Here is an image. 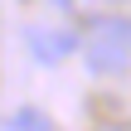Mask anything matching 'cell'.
Wrapping results in <instances>:
<instances>
[{
	"instance_id": "7a4b0ae2",
	"label": "cell",
	"mask_w": 131,
	"mask_h": 131,
	"mask_svg": "<svg viewBox=\"0 0 131 131\" xmlns=\"http://www.w3.org/2000/svg\"><path fill=\"white\" fill-rule=\"evenodd\" d=\"M24 39H29V49H34V58H39V63H63L68 53H78V34H73V29L29 24V29H24Z\"/></svg>"
},
{
	"instance_id": "3957f363",
	"label": "cell",
	"mask_w": 131,
	"mask_h": 131,
	"mask_svg": "<svg viewBox=\"0 0 131 131\" xmlns=\"http://www.w3.org/2000/svg\"><path fill=\"white\" fill-rule=\"evenodd\" d=\"M10 131H53V126H49V117H44L39 107H19V112L10 117Z\"/></svg>"
},
{
	"instance_id": "6da1fadb",
	"label": "cell",
	"mask_w": 131,
	"mask_h": 131,
	"mask_svg": "<svg viewBox=\"0 0 131 131\" xmlns=\"http://www.w3.org/2000/svg\"><path fill=\"white\" fill-rule=\"evenodd\" d=\"M78 53L92 73H126L131 68V19L126 15H92L83 24Z\"/></svg>"
}]
</instances>
